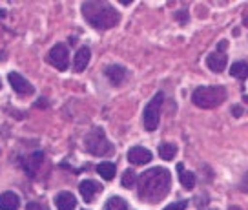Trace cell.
<instances>
[{
	"label": "cell",
	"mask_w": 248,
	"mask_h": 210,
	"mask_svg": "<svg viewBox=\"0 0 248 210\" xmlns=\"http://www.w3.org/2000/svg\"><path fill=\"white\" fill-rule=\"evenodd\" d=\"M170 183L171 176L166 168H161V166L150 168L137 179L139 197L148 203H159L170 192Z\"/></svg>",
	"instance_id": "6da1fadb"
},
{
	"label": "cell",
	"mask_w": 248,
	"mask_h": 210,
	"mask_svg": "<svg viewBox=\"0 0 248 210\" xmlns=\"http://www.w3.org/2000/svg\"><path fill=\"white\" fill-rule=\"evenodd\" d=\"M82 15L95 30H109L121 20L119 11L108 2H84Z\"/></svg>",
	"instance_id": "7a4b0ae2"
},
{
	"label": "cell",
	"mask_w": 248,
	"mask_h": 210,
	"mask_svg": "<svg viewBox=\"0 0 248 210\" xmlns=\"http://www.w3.org/2000/svg\"><path fill=\"white\" fill-rule=\"evenodd\" d=\"M226 99V90L223 86H201L195 88L192 94V101L199 108H216L223 104Z\"/></svg>",
	"instance_id": "3957f363"
},
{
	"label": "cell",
	"mask_w": 248,
	"mask_h": 210,
	"mask_svg": "<svg viewBox=\"0 0 248 210\" xmlns=\"http://www.w3.org/2000/svg\"><path fill=\"white\" fill-rule=\"evenodd\" d=\"M84 146H86V150H88L90 154H93V156H99V157L108 156L109 152H111V143L108 141V137H106L104 130H102V128H99V126H95L92 132L84 137Z\"/></svg>",
	"instance_id": "277c9868"
},
{
	"label": "cell",
	"mask_w": 248,
	"mask_h": 210,
	"mask_svg": "<svg viewBox=\"0 0 248 210\" xmlns=\"http://www.w3.org/2000/svg\"><path fill=\"white\" fill-rule=\"evenodd\" d=\"M164 95L159 94L154 95V99L148 102L144 108V128L148 132H155L159 126V119H161V106H163Z\"/></svg>",
	"instance_id": "5b68a950"
},
{
	"label": "cell",
	"mask_w": 248,
	"mask_h": 210,
	"mask_svg": "<svg viewBox=\"0 0 248 210\" xmlns=\"http://www.w3.org/2000/svg\"><path fill=\"white\" fill-rule=\"evenodd\" d=\"M47 63L55 66L59 71H66L68 70V64H70V51H68V46L66 44H55L49 53H47Z\"/></svg>",
	"instance_id": "8992f818"
},
{
	"label": "cell",
	"mask_w": 248,
	"mask_h": 210,
	"mask_svg": "<svg viewBox=\"0 0 248 210\" xmlns=\"http://www.w3.org/2000/svg\"><path fill=\"white\" fill-rule=\"evenodd\" d=\"M8 81L11 88L15 90L18 95H31L35 90H33V86L30 84V81L28 79H24L20 73H16V71H11L8 75Z\"/></svg>",
	"instance_id": "52a82bcc"
},
{
	"label": "cell",
	"mask_w": 248,
	"mask_h": 210,
	"mask_svg": "<svg viewBox=\"0 0 248 210\" xmlns=\"http://www.w3.org/2000/svg\"><path fill=\"white\" fill-rule=\"evenodd\" d=\"M78 190H80V195L84 197V201L92 203L93 199H95V195L102 190V187L97 181H93V179H84V181L78 185Z\"/></svg>",
	"instance_id": "ba28073f"
},
{
	"label": "cell",
	"mask_w": 248,
	"mask_h": 210,
	"mask_svg": "<svg viewBox=\"0 0 248 210\" xmlns=\"http://www.w3.org/2000/svg\"><path fill=\"white\" fill-rule=\"evenodd\" d=\"M128 161L132 164H146L152 161V152L142 146H133L128 150Z\"/></svg>",
	"instance_id": "9c48e42d"
},
{
	"label": "cell",
	"mask_w": 248,
	"mask_h": 210,
	"mask_svg": "<svg viewBox=\"0 0 248 210\" xmlns=\"http://www.w3.org/2000/svg\"><path fill=\"white\" fill-rule=\"evenodd\" d=\"M55 207H57V210H75L77 209V199L71 192H59L55 195Z\"/></svg>",
	"instance_id": "30bf717a"
},
{
	"label": "cell",
	"mask_w": 248,
	"mask_h": 210,
	"mask_svg": "<svg viewBox=\"0 0 248 210\" xmlns=\"http://www.w3.org/2000/svg\"><path fill=\"white\" fill-rule=\"evenodd\" d=\"M90 57H92V51H90V48L88 46H82L77 49V53H75V59H73V68L75 71H84L88 63H90Z\"/></svg>",
	"instance_id": "8fae6325"
},
{
	"label": "cell",
	"mask_w": 248,
	"mask_h": 210,
	"mask_svg": "<svg viewBox=\"0 0 248 210\" xmlns=\"http://www.w3.org/2000/svg\"><path fill=\"white\" fill-rule=\"evenodd\" d=\"M206 66H208L214 73H221V71L226 68V55L221 53V51L210 53L208 57H206Z\"/></svg>",
	"instance_id": "7c38bea8"
},
{
	"label": "cell",
	"mask_w": 248,
	"mask_h": 210,
	"mask_svg": "<svg viewBox=\"0 0 248 210\" xmlns=\"http://www.w3.org/2000/svg\"><path fill=\"white\" fill-rule=\"evenodd\" d=\"M20 207V199L15 192H4L0 194V210H18Z\"/></svg>",
	"instance_id": "4fadbf2b"
},
{
	"label": "cell",
	"mask_w": 248,
	"mask_h": 210,
	"mask_svg": "<svg viewBox=\"0 0 248 210\" xmlns=\"http://www.w3.org/2000/svg\"><path fill=\"white\" fill-rule=\"evenodd\" d=\"M177 170H179V181H181V185L186 188V190H192L195 187V176L194 172H188L185 170V164L179 163L177 164Z\"/></svg>",
	"instance_id": "5bb4252c"
},
{
	"label": "cell",
	"mask_w": 248,
	"mask_h": 210,
	"mask_svg": "<svg viewBox=\"0 0 248 210\" xmlns=\"http://www.w3.org/2000/svg\"><path fill=\"white\" fill-rule=\"evenodd\" d=\"M104 73H106V77H108L113 84H121L124 79H126V70H124L123 66H108Z\"/></svg>",
	"instance_id": "9a60e30c"
},
{
	"label": "cell",
	"mask_w": 248,
	"mask_h": 210,
	"mask_svg": "<svg viewBox=\"0 0 248 210\" xmlns=\"http://www.w3.org/2000/svg\"><path fill=\"white\" fill-rule=\"evenodd\" d=\"M97 172L101 174V178L102 179H106V181H111V179L115 178V164L113 163H108V161H102L99 166H97Z\"/></svg>",
	"instance_id": "2e32d148"
},
{
	"label": "cell",
	"mask_w": 248,
	"mask_h": 210,
	"mask_svg": "<svg viewBox=\"0 0 248 210\" xmlns=\"http://www.w3.org/2000/svg\"><path fill=\"white\" fill-rule=\"evenodd\" d=\"M230 75L235 79H241V81H245L248 77V63H233L232 68H230Z\"/></svg>",
	"instance_id": "e0dca14e"
},
{
	"label": "cell",
	"mask_w": 248,
	"mask_h": 210,
	"mask_svg": "<svg viewBox=\"0 0 248 210\" xmlns=\"http://www.w3.org/2000/svg\"><path fill=\"white\" fill-rule=\"evenodd\" d=\"M175 154H177V146L171 145V143H163L159 146V156L163 157L164 161H171L175 157Z\"/></svg>",
	"instance_id": "ac0fdd59"
},
{
	"label": "cell",
	"mask_w": 248,
	"mask_h": 210,
	"mask_svg": "<svg viewBox=\"0 0 248 210\" xmlns=\"http://www.w3.org/2000/svg\"><path fill=\"white\" fill-rule=\"evenodd\" d=\"M42 159H44V154L42 152H37V154H31L28 159H26V170L30 172V174H33V172L37 170L40 166V163H42Z\"/></svg>",
	"instance_id": "d6986e66"
},
{
	"label": "cell",
	"mask_w": 248,
	"mask_h": 210,
	"mask_svg": "<svg viewBox=\"0 0 248 210\" xmlns=\"http://www.w3.org/2000/svg\"><path fill=\"white\" fill-rule=\"evenodd\" d=\"M104 210H128V203L124 201L123 197L113 195V197H109L108 201H106Z\"/></svg>",
	"instance_id": "ffe728a7"
},
{
	"label": "cell",
	"mask_w": 248,
	"mask_h": 210,
	"mask_svg": "<svg viewBox=\"0 0 248 210\" xmlns=\"http://www.w3.org/2000/svg\"><path fill=\"white\" fill-rule=\"evenodd\" d=\"M135 183H137V176H135V172L133 170H126L123 174V187L124 188H132L135 187Z\"/></svg>",
	"instance_id": "44dd1931"
},
{
	"label": "cell",
	"mask_w": 248,
	"mask_h": 210,
	"mask_svg": "<svg viewBox=\"0 0 248 210\" xmlns=\"http://www.w3.org/2000/svg\"><path fill=\"white\" fill-rule=\"evenodd\" d=\"M186 207H188V203H186V201H177V203H171V205H168L164 210H185Z\"/></svg>",
	"instance_id": "7402d4cb"
},
{
	"label": "cell",
	"mask_w": 248,
	"mask_h": 210,
	"mask_svg": "<svg viewBox=\"0 0 248 210\" xmlns=\"http://www.w3.org/2000/svg\"><path fill=\"white\" fill-rule=\"evenodd\" d=\"M239 190L241 192H245V194H248V170L245 172L243 179L239 181Z\"/></svg>",
	"instance_id": "603a6c76"
},
{
	"label": "cell",
	"mask_w": 248,
	"mask_h": 210,
	"mask_svg": "<svg viewBox=\"0 0 248 210\" xmlns=\"http://www.w3.org/2000/svg\"><path fill=\"white\" fill-rule=\"evenodd\" d=\"M26 210H46L40 203H35V201H31L28 203V207H26Z\"/></svg>",
	"instance_id": "cb8c5ba5"
},
{
	"label": "cell",
	"mask_w": 248,
	"mask_h": 210,
	"mask_svg": "<svg viewBox=\"0 0 248 210\" xmlns=\"http://www.w3.org/2000/svg\"><path fill=\"white\" fill-rule=\"evenodd\" d=\"M175 18H179L181 22H186V11L185 9H181L179 13H175Z\"/></svg>",
	"instance_id": "d4e9b609"
},
{
	"label": "cell",
	"mask_w": 248,
	"mask_h": 210,
	"mask_svg": "<svg viewBox=\"0 0 248 210\" xmlns=\"http://www.w3.org/2000/svg\"><path fill=\"white\" fill-rule=\"evenodd\" d=\"M232 113L235 117H241V115H243V108H241V106H233V108H232Z\"/></svg>",
	"instance_id": "484cf974"
},
{
	"label": "cell",
	"mask_w": 248,
	"mask_h": 210,
	"mask_svg": "<svg viewBox=\"0 0 248 210\" xmlns=\"http://www.w3.org/2000/svg\"><path fill=\"white\" fill-rule=\"evenodd\" d=\"M243 24H245V26L248 28V11L245 13V16H243Z\"/></svg>",
	"instance_id": "4316f807"
},
{
	"label": "cell",
	"mask_w": 248,
	"mask_h": 210,
	"mask_svg": "<svg viewBox=\"0 0 248 210\" xmlns=\"http://www.w3.org/2000/svg\"><path fill=\"white\" fill-rule=\"evenodd\" d=\"M228 210H241V209H239V207H230Z\"/></svg>",
	"instance_id": "83f0119b"
},
{
	"label": "cell",
	"mask_w": 248,
	"mask_h": 210,
	"mask_svg": "<svg viewBox=\"0 0 248 210\" xmlns=\"http://www.w3.org/2000/svg\"><path fill=\"white\" fill-rule=\"evenodd\" d=\"M0 88H2V81H0Z\"/></svg>",
	"instance_id": "f1b7e54d"
}]
</instances>
